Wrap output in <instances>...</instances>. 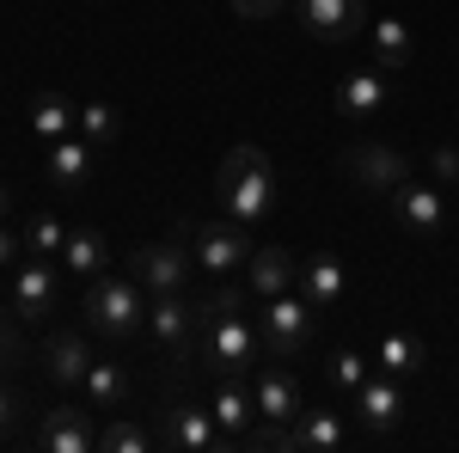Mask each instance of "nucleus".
Here are the masks:
<instances>
[{
	"label": "nucleus",
	"mask_w": 459,
	"mask_h": 453,
	"mask_svg": "<svg viewBox=\"0 0 459 453\" xmlns=\"http://www.w3.org/2000/svg\"><path fill=\"white\" fill-rule=\"evenodd\" d=\"M374 68H411V25L404 19H374Z\"/></svg>",
	"instance_id": "bb28decb"
},
{
	"label": "nucleus",
	"mask_w": 459,
	"mask_h": 453,
	"mask_svg": "<svg viewBox=\"0 0 459 453\" xmlns=\"http://www.w3.org/2000/svg\"><path fill=\"white\" fill-rule=\"evenodd\" d=\"M6 214H13V190L0 184V221H6Z\"/></svg>",
	"instance_id": "e433bc0d"
},
{
	"label": "nucleus",
	"mask_w": 459,
	"mask_h": 453,
	"mask_svg": "<svg viewBox=\"0 0 459 453\" xmlns=\"http://www.w3.org/2000/svg\"><path fill=\"white\" fill-rule=\"evenodd\" d=\"M92 141L86 135H62V141H49V178L56 184H86L92 178Z\"/></svg>",
	"instance_id": "5701e85b"
},
{
	"label": "nucleus",
	"mask_w": 459,
	"mask_h": 453,
	"mask_svg": "<svg viewBox=\"0 0 459 453\" xmlns=\"http://www.w3.org/2000/svg\"><path fill=\"white\" fill-rule=\"evenodd\" d=\"M355 417H361V429L368 435H392L398 423H404V411H411V398H404V380L398 374H368V380L350 392Z\"/></svg>",
	"instance_id": "1a4fd4ad"
},
{
	"label": "nucleus",
	"mask_w": 459,
	"mask_h": 453,
	"mask_svg": "<svg viewBox=\"0 0 459 453\" xmlns=\"http://www.w3.org/2000/svg\"><path fill=\"white\" fill-rule=\"evenodd\" d=\"M386 105H392L386 68H355L337 80V117H380Z\"/></svg>",
	"instance_id": "dca6fc26"
},
{
	"label": "nucleus",
	"mask_w": 459,
	"mask_h": 453,
	"mask_svg": "<svg viewBox=\"0 0 459 453\" xmlns=\"http://www.w3.org/2000/svg\"><path fill=\"white\" fill-rule=\"evenodd\" d=\"M19 251H25V233H13V227L0 221V264H19Z\"/></svg>",
	"instance_id": "f704fd0d"
},
{
	"label": "nucleus",
	"mask_w": 459,
	"mask_h": 453,
	"mask_svg": "<svg viewBox=\"0 0 459 453\" xmlns=\"http://www.w3.org/2000/svg\"><path fill=\"white\" fill-rule=\"evenodd\" d=\"M374 362H380V374H417L423 368V337H411V331H386L380 344H374Z\"/></svg>",
	"instance_id": "393cba45"
},
{
	"label": "nucleus",
	"mask_w": 459,
	"mask_h": 453,
	"mask_svg": "<svg viewBox=\"0 0 459 453\" xmlns=\"http://www.w3.org/2000/svg\"><path fill=\"white\" fill-rule=\"evenodd\" d=\"M80 392H86V405H92V411H117V405H123V392H129V374H123L117 362H99V355H92V368H86Z\"/></svg>",
	"instance_id": "b1692460"
},
{
	"label": "nucleus",
	"mask_w": 459,
	"mask_h": 453,
	"mask_svg": "<svg viewBox=\"0 0 459 453\" xmlns=\"http://www.w3.org/2000/svg\"><path fill=\"white\" fill-rule=\"evenodd\" d=\"M251 405H257V417H270V423H294L300 417V380L288 374V368H251Z\"/></svg>",
	"instance_id": "2eb2a0df"
},
{
	"label": "nucleus",
	"mask_w": 459,
	"mask_h": 453,
	"mask_svg": "<svg viewBox=\"0 0 459 453\" xmlns=\"http://www.w3.org/2000/svg\"><path fill=\"white\" fill-rule=\"evenodd\" d=\"M147 331H153V344L166 349L172 362H184V355L196 349L203 313H196V301H184V294H153V301H147Z\"/></svg>",
	"instance_id": "6e6552de"
},
{
	"label": "nucleus",
	"mask_w": 459,
	"mask_h": 453,
	"mask_svg": "<svg viewBox=\"0 0 459 453\" xmlns=\"http://www.w3.org/2000/svg\"><path fill=\"white\" fill-rule=\"evenodd\" d=\"M294 19L318 43H350L361 31V19H368V0H294Z\"/></svg>",
	"instance_id": "9d476101"
},
{
	"label": "nucleus",
	"mask_w": 459,
	"mask_h": 453,
	"mask_svg": "<svg viewBox=\"0 0 459 453\" xmlns=\"http://www.w3.org/2000/svg\"><path fill=\"white\" fill-rule=\"evenodd\" d=\"M160 448V429H142V423H110V429H99V453H147Z\"/></svg>",
	"instance_id": "c85d7f7f"
},
{
	"label": "nucleus",
	"mask_w": 459,
	"mask_h": 453,
	"mask_svg": "<svg viewBox=\"0 0 459 453\" xmlns=\"http://www.w3.org/2000/svg\"><path fill=\"white\" fill-rule=\"evenodd\" d=\"M86 368H92V349H86L80 331H56V337L43 344V374H49L56 386H80Z\"/></svg>",
	"instance_id": "412c9836"
},
{
	"label": "nucleus",
	"mask_w": 459,
	"mask_h": 453,
	"mask_svg": "<svg viewBox=\"0 0 459 453\" xmlns=\"http://www.w3.org/2000/svg\"><path fill=\"white\" fill-rule=\"evenodd\" d=\"M386 203H392V221L398 227H411V233H441L447 227V190L435 184V178H417V172H404L398 184L386 190Z\"/></svg>",
	"instance_id": "423d86ee"
},
{
	"label": "nucleus",
	"mask_w": 459,
	"mask_h": 453,
	"mask_svg": "<svg viewBox=\"0 0 459 453\" xmlns=\"http://www.w3.org/2000/svg\"><path fill=\"white\" fill-rule=\"evenodd\" d=\"M288 448L294 453H337V448H350V423L331 405H300V417L288 423Z\"/></svg>",
	"instance_id": "4468645a"
},
{
	"label": "nucleus",
	"mask_w": 459,
	"mask_h": 453,
	"mask_svg": "<svg viewBox=\"0 0 459 453\" xmlns=\"http://www.w3.org/2000/svg\"><path fill=\"white\" fill-rule=\"evenodd\" d=\"M196 313H203L196 349H203L209 374H239V380H251L264 337H257V325L246 318V294L239 288H214L209 301H196Z\"/></svg>",
	"instance_id": "f257e3e1"
},
{
	"label": "nucleus",
	"mask_w": 459,
	"mask_h": 453,
	"mask_svg": "<svg viewBox=\"0 0 459 453\" xmlns=\"http://www.w3.org/2000/svg\"><path fill=\"white\" fill-rule=\"evenodd\" d=\"M404 172H411V160H404L398 147H386V141H361V147L343 153V178L361 184V190H380V196H386Z\"/></svg>",
	"instance_id": "9b49d317"
},
{
	"label": "nucleus",
	"mask_w": 459,
	"mask_h": 453,
	"mask_svg": "<svg viewBox=\"0 0 459 453\" xmlns=\"http://www.w3.org/2000/svg\"><path fill=\"white\" fill-rule=\"evenodd\" d=\"M214 423H221V435L239 448V435H246L251 423H257V405H251V380H239V374H221V386H214Z\"/></svg>",
	"instance_id": "aec40b11"
},
{
	"label": "nucleus",
	"mask_w": 459,
	"mask_h": 453,
	"mask_svg": "<svg viewBox=\"0 0 459 453\" xmlns=\"http://www.w3.org/2000/svg\"><path fill=\"white\" fill-rule=\"evenodd\" d=\"M19 362V344H13V331H6V318H0V368H13Z\"/></svg>",
	"instance_id": "c9c22d12"
},
{
	"label": "nucleus",
	"mask_w": 459,
	"mask_h": 453,
	"mask_svg": "<svg viewBox=\"0 0 459 453\" xmlns=\"http://www.w3.org/2000/svg\"><path fill=\"white\" fill-rule=\"evenodd\" d=\"M429 178H435V184H441V190H454L459 184V147H429Z\"/></svg>",
	"instance_id": "2f4dec72"
},
{
	"label": "nucleus",
	"mask_w": 459,
	"mask_h": 453,
	"mask_svg": "<svg viewBox=\"0 0 459 453\" xmlns=\"http://www.w3.org/2000/svg\"><path fill=\"white\" fill-rule=\"evenodd\" d=\"M294 288L313 301V313H331V307L343 301V288H350V276H343V257H337V251H313V257L300 264Z\"/></svg>",
	"instance_id": "a211bd4d"
},
{
	"label": "nucleus",
	"mask_w": 459,
	"mask_h": 453,
	"mask_svg": "<svg viewBox=\"0 0 459 453\" xmlns=\"http://www.w3.org/2000/svg\"><path fill=\"white\" fill-rule=\"evenodd\" d=\"M294 0H233V13L239 19H276V13H288Z\"/></svg>",
	"instance_id": "72a5a7b5"
},
{
	"label": "nucleus",
	"mask_w": 459,
	"mask_h": 453,
	"mask_svg": "<svg viewBox=\"0 0 459 453\" xmlns=\"http://www.w3.org/2000/svg\"><path fill=\"white\" fill-rule=\"evenodd\" d=\"M294 276H300L294 251H282V245H251L246 282H251V294H257V301H276V294H288V288H294Z\"/></svg>",
	"instance_id": "f3484780"
},
{
	"label": "nucleus",
	"mask_w": 459,
	"mask_h": 453,
	"mask_svg": "<svg viewBox=\"0 0 459 453\" xmlns=\"http://www.w3.org/2000/svg\"><path fill=\"white\" fill-rule=\"evenodd\" d=\"M325 374H331L337 392H355V386L368 380V355H361V349H337V355L325 362Z\"/></svg>",
	"instance_id": "7c9ffc66"
},
{
	"label": "nucleus",
	"mask_w": 459,
	"mask_h": 453,
	"mask_svg": "<svg viewBox=\"0 0 459 453\" xmlns=\"http://www.w3.org/2000/svg\"><path fill=\"white\" fill-rule=\"evenodd\" d=\"M190 270H196V257H190V240L135 245V251H129V276L142 282L147 294H184Z\"/></svg>",
	"instance_id": "0eeeda50"
},
{
	"label": "nucleus",
	"mask_w": 459,
	"mask_h": 453,
	"mask_svg": "<svg viewBox=\"0 0 459 453\" xmlns=\"http://www.w3.org/2000/svg\"><path fill=\"white\" fill-rule=\"evenodd\" d=\"M214 441H227V435H221L214 411H203V405H172V411L160 417V448H172V453H209Z\"/></svg>",
	"instance_id": "f8f14e48"
},
{
	"label": "nucleus",
	"mask_w": 459,
	"mask_h": 453,
	"mask_svg": "<svg viewBox=\"0 0 459 453\" xmlns=\"http://www.w3.org/2000/svg\"><path fill=\"white\" fill-rule=\"evenodd\" d=\"M184 240H190L196 270H209V276H233V270H246V257H251V240L239 221H190Z\"/></svg>",
	"instance_id": "39448f33"
},
{
	"label": "nucleus",
	"mask_w": 459,
	"mask_h": 453,
	"mask_svg": "<svg viewBox=\"0 0 459 453\" xmlns=\"http://www.w3.org/2000/svg\"><path fill=\"white\" fill-rule=\"evenodd\" d=\"M56 294H62L56 257H25L19 264V282H13V313H19V325H37V318L56 307Z\"/></svg>",
	"instance_id": "ddd939ff"
},
{
	"label": "nucleus",
	"mask_w": 459,
	"mask_h": 453,
	"mask_svg": "<svg viewBox=\"0 0 459 453\" xmlns=\"http://www.w3.org/2000/svg\"><path fill=\"white\" fill-rule=\"evenodd\" d=\"M86 325L99 331V337H110V344H129L135 331H147V288L129 270H105V276H92V288H86Z\"/></svg>",
	"instance_id": "7ed1b4c3"
},
{
	"label": "nucleus",
	"mask_w": 459,
	"mask_h": 453,
	"mask_svg": "<svg viewBox=\"0 0 459 453\" xmlns=\"http://www.w3.org/2000/svg\"><path fill=\"white\" fill-rule=\"evenodd\" d=\"M313 331H318V313L307 294H276V301H264V325H257V337L264 349L276 355V362H294V355H307L313 349Z\"/></svg>",
	"instance_id": "20e7f679"
},
{
	"label": "nucleus",
	"mask_w": 459,
	"mask_h": 453,
	"mask_svg": "<svg viewBox=\"0 0 459 453\" xmlns=\"http://www.w3.org/2000/svg\"><path fill=\"white\" fill-rule=\"evenodd\" d=\"M62 240H68V227H62V214L37 209L25 221V257H62Z\"/></svg>",
	"instance_id": "cd10ccee"
},
{
	"label": "nucleus",
	"mask_w": 459,
	"mask_h": 453,
	"mask_svg": "<svg viewBox=\"0 0 459 453\" xmlns=\"http://www.w3.org/2000/svg\"><path fill=\"white\" fill-rule=\"evenodd\" d=\"M74 123H80V110L68 105V99H56V92H43L31 105V135L49 147V141H62V135H74Z\"/></svg>",
	"instance_id": "a878e982"
},
{
	"label": "nucleus",
	"mask_w": 459,
	"mask_h": 453,
	"mask_svg": "<svg viewBox=\"0 0 459 453\" xmlns=\"http://www.w3.org/2000/svg\"><path fill=\"white\" fill-rule=\"evenodd\" d=\"M37 448H49V453H92L99 448V429H92V405L86 411H49L43 417V429H37Z\"/></svg>",
	"instance_id": "6ab92c4d"
},
{
	"label": "nucleus",
	"mask_w": 459,
	"mask_h": 453,
	"mask_svg": "<svg viewBox=\"0 0 459 453\" xmlns=\"http://www.w3.org/2000/svg\"><path fill=\"white\" fill-rule=\"evenodd\" d=\"M214 203L227 221H239V227H257L270 203H276V172H270V153L264 147H227V160H221V172H214Z\"/></svg>",
	"instance_id": "f03ea898"
},
{
	"label": "nucleus",
	"mask_w": 459,
	"mask_h": 453,
	"mask_svg": "<svg viewBox=\"0 0 459 453\" xmlns=\"http://www.w3.org/2000/svg\"><path fill=\"white\" fill-rule=\"evenodd\" d=\"M19 417H25V398H19V386L0 380V441H13V435H19Z\"/></svg>",
	"instance_id": "473e14b6"
},
{
	"label": "nucleus",
	"mask_w": 459,
	"mask_h": 453,
	"mask_svg": "<svg viewBox=\"0 0 459 453\" xmlns=\"http://www.w3.org/2000/svg\"><path fill=\"white\" fill-rule=\"evenodd\" d=\"M74 135H86L92 147H117V135H123V117L110 105H80V123H74Z\"/></svg>",
	"instance_id": "c756f323"
},
{
	"label": "nucleus",
	"mask_w": 459,
	"mask_h": 453,
	"mask_svg": "<svg viewBox=\"0 0 459 453\" xmlns=\"http://www.w3.org/2000/svg\"><path fill=\"white\" fill-rule=\"evenodd\" d=\"M62 264H68L74 276H105L110 270V240L99 233V227H74L68 240H62Z\"/></svg>",
	"instance_id": "4be33fe9"
}]
</instances>
